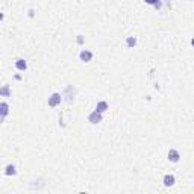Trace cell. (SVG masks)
Wrapping results in <instances>:
<instances>
[{
    "label": "cell",
    "instance_id": "10",
    "mask_svg": "<svg viewBox=\"0 0 194 194\" xmlns=\"http://www.w3.org/2000/svg\"><path fill=\"white\" fill-rule=\"evenodd\" d=\"M0 96H3V97H9V96H11L9 85H3V87L0 88Z\"/></svg>",
    "mask_w": 194,
    "mask_h": 194
},
{
    "label": "cell",
    "instance_id": "5",
    "mask_svg": "<svg viewBox=\"0 0 194 194\" xmlns=\"http://www.w3.org/2000/svg\"><path fill=\"white\" fill-rule=\"evenodd\" d=\"M180 158V155H179V152H177L176 149H170V152H168V159L171 161V162H177Z\"/></svg>",
    "mask_w": 194,
    "mask_h": 194
},
{
    "label": "cell",
    "instance_id": "2",
    "mask_svg": "<svg viewBox=\"0 0 194 194\" xmlns=\"http://www.w3.org/2000/svg\"><path fill=\"white\" fill-rule=\"evenodd\" d=\"M88 122H91L93 124L100 123V122H102V114H100V112H97V111L94 109V111H93V112L88 115Z\"/></svg>",
    "mask_w": 194,
    "mask_h": 194
},
{
    "label": "cell",
    "instance_id": "6",
    "mask_svg": "<svg viewBox=\"0 0 194 194\" xmlns=\"http://www.w3.org/2000/svg\"><path fill=\"white\" fill-rule=\"evenodd\" d=\"M15 68H17L18 71H24L27 68V62H26L24 59H17V61H15Z\"/></svg>",
    "mask_w": 194,
    "mask_h": 194
},
{
    "label": "cell",
    "instance_id": "12",
    "mask_svg": "<svg viewBox=\"0 0 194 194\" xmlns=\"http://www.w3.org/2000/svg\"><path fill=\"white\" fill-rule=\"evenodd\" d=\"M144 2H146V3H149V5H155L158 0H144Z\"/></svg>",
    "mask_w": 194,
    "mask_h": 194
},
{
    "label": "cell",
    "instance_id": "7",
    "mask_svg": "<svg viewBox=\"0 0 194 194\" xmlns=\"http://www.w3.org/2000/svg\"><path fill=\"white\" fill-rule=\"evenodd\" d=\"M5 175H6V176H15V175H17L15 165H12V164L6 165V168H5Z\"/></svg>",
    "mask_w": 194,
    "mask_h": 194
},
{
    "label": "cell",
    "instance_id": "8",
    "mask_svg": "<svg viewBox=\"0 0 194 194\" xmlns=\"http://www.w3.org/2000/svg\"><path fill=\"white\" fill-rule=\"evenodd\" d=\"M108 108H109L108 102H103V100H102V102H99V103H97V106H96V111H97V112H100V114H103Z\"/></svg>",
    "mask_w": 194,
    "mask_h": 194
},
{
    "label": "cell",
    "instance_id": "3",
    "mask_svg": "<svg viewBox=\"0 0 194 194\" xmlns=\"http://www.w3.org/2000/svg\"><path fill=\"white\" fill-rule=\"evenodd\" d=\"M8 114H9V105L6 102H2L0 103V122H3Z\"/></svg>",
    "mask_w": 194,
    "mask_h": 194
},
{
    "label": "cell",
    "instance_id": "13",
    "mask_svg": "<svg viewBox=\"0 0 194 194\" xmlns=\"http://www.w3.org/2000/svg\"><path fill=\"white\" fill-rule=\"evenodd\" d=\"M3 18H5V15H3V14H2V12H0V21H2V20H3Z\"/></svg>",
    "mask_w": 194,
    "mask_h": 194
},
{
    "label": "cell",
    "instance_id": "1",
    "mask_svg": "<svg viewBox=\"0 0 194 194\" xmlns=\"http://www.w3.org/2000/svg\"><path fill=\"white\" fill-rule=\"evenodd\" d=\"M61 100H62V96H61L59 93H53L52 96L49 97V106L55 108V106H58L61 103Z\"/></svg>",
    "mask_w": 194,
    "mask_h": 194
},
{
    "label": "cell",
    "instance_id": "11",
    "mask_svg": "<svg viewBox=\"0 0 194 194\" xmlns=\"http://www.w3.org/2000/svg\"><path fill=\"white\" fill-rule=\"evenodd\" d=\"M126 44H127V47H130V49L135 47V46H137V38H135V36H127V38H126Z\"/></svg>",
    "mask_w": 194,
    "mask_h": 194
},
{
    "label": "cell",
    "instance_id": "9",
    "mask_svg": "<svg viewBox=\"0 0 194 194\" xmlns=\"http://www.w3.org/2000/svg\"><path fill=\"white\" fill-rule=\"evenodd\" d=\"M175 184V176L173 175H167V176L164 177V185L165 187H171Z\"/></svg>",
    "mask_w": 194,
    "mask_h": 194
},
{
    "label": "cell",
    "instance_id": "4",
    "mask_svg": "<svg viewBox=\"0 0 194 194\" xmlns=\"http://www.w3.org/2000/svg\"><path fill=\"white\" fill-rule=\"evenodd\" d=\"M79 56H80V59H82L84 62H89V61L93 59V53L89 52V50H85V49L80 52V55H79Z\"/></svg>",
    "mask_w": 194,
    "mask_h": 194
}]
</instances>
